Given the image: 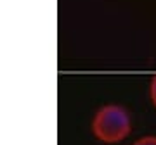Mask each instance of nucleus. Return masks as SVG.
Instances as JSON below:
<instances>
[{
	"mask_svg": "<svg viewBox=\"0 0 156 145\" xmlns=\"http://www.w3.org/2000/svg\"><path fill=\"white\" fill-rule=\"evenodd\" d=\"M132 131V117L123 106H102L92 117V133L102 143H120Z\"/></svg>",
	"mask_w": 156,
	"mask_h": 145,
	"instance_id": "f257e3e1",
	"label": "nucleus"
},
{
	"mask_svg": "<svg viewBox=\"0 0 156 145\" xmlns=\"http://www.w3.org/2000/svg\"><path fill=\"white\" fill-rule=\"evenodd\" d=\"M134 145H156V135H146V137H140L139 140H135Z\"/></svg>",
	"mask_w": 156,
	"mask_h": 145,
	"instance_id": "f03ea898",
	"label": "nucleus"
},
{
	"mask_svg": "<svg viewBox=\"0 0 156 145\" xmlns=\"http://www.w3.org/2000/svg\"><path fill=\"white\" fill-rule=\"evenodd\" d=\"M149 99L153 102V106L156 107V74L151 78V83H149Z\"/></svg>",
	"mask_w": 156,
	"mask_h": 145,
	"instance_id": "7ed1b4c3",
	"label": "nucleus"
}]
</instances>
